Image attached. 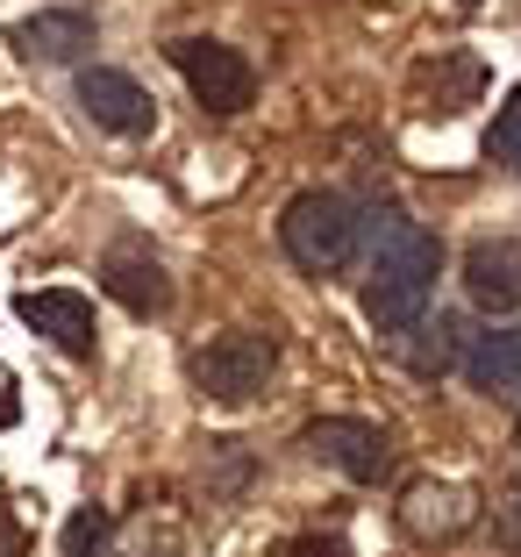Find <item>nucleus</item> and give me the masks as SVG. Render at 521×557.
<instances>
[{"label": "nucleus", "mask_w": 521, "mask_h": 557, "mask_svg": "<svg viewBox=\"0 0 521 557\" xmlns=\"http://www.w3.org/2000/svg\"><path fill=\"white\" fill-rule=\"evenodd\" d=\"M79 108H86V122L108 129V136H150L158 129V100L114 65H86L79 72Z\"/></svg>", "instance_id": "423d86ee"}, {"label": "nucleus", "mask_w": 521, "mask_h": 557, "mask_svg": "<svg viewBox=\"0 0 521 557\" xmlns=\"http://www.w3.org/2000/svg\"><path fill=\"white\" fill-rule=\"evenodd\" d=\"M164 58L179 65V79L194 86V100L208 115H244L250 100H258V65H250L244 50L214 44V36H179V44H164Z\"/></svg>", "instance_id": "20e7f679"}, {"label": "nucleus", "mask_w": 521, "mask_h": 557, "mask_svg": "<svg viewBox=\"0 0 521 557\" xmlns=\"http://www.w3.org/2000/svg\"><path fill=\"white\" fill-rule=\"evenodd\" d=\"M108 536H114L108 508H79V515L65 522V543H58V557H108Z\"/></svg>", "instance_id": "4468645a"}, {"label": "nucleus", "mask_w": 521, "mask_h": 557, "mask_svg": "<svg viewBox=\"0 0 521 557\" xmlns=\"http://www.w3.org/2000/svg\"><path fill=\"white\" fill-rule=\"evenodd\" d=\"M457 8H479V0H457Z\"/></svg>", "instance_id": "a211bd4d"}, {"label": "nucleus", "mask_w": 521, "mask_h": 557, "mask_svg": "<svg viewBox=\"0 0 521 557\" xmlns=\"http://www.w3.org/2000/svg\"><path fill=\"white\" fill-rule=\"evenodd\" d=\"M457 364H464V379H472V394L521 400V329H479Z\"/></svg>", "instance_id": "9b49d317"}, {"label": "nucleus", "mask_w": 521, "mask_h": 557, "mask_svg": "<svg viewBox=\"0 0 521 557\" xmlns=\"http://www.w3.org/2000/svg\"><path fill=\"white\" fill-rule=\"evenodd\" d=\"M278 557H350V543L343 536H294V543H278Z\"/></svg>", "instance_id": "dca6fc26"}, {"label": "nucleus", "mask_w": 521, "mask_h": 557, "mask_svg": "<svg viewBox=\"0 0 521 557\" xmlns=\"http://www.w3.org/2000/svg\"><path fill=\"white\" fill-rule=\"evenodd\" d=\"M472 522H479V493L457 486V479H414L400 493V529L414 543H457Z\"/></svg>", "instance_id": "0eeeda50"}, {"label": "nucleus", "mask_w": 521, "mask_h": 557, "mask_svg": "<svg viewBox=\"0 0 521 557\" xmlns=\"http://www.w3.org/2000/svg\"><path fill=\"white\" fill-rule=\"evenodd\" d=\"M372 236V264H364V322L379 336H408L436 300V272H443V244L400 208H379L364 222Z\"/></svg>", "instance_id": "f257e3e1"}, {"label": "nucleus", "mask_w": 521, "mask_h": 557, "mask_svg": "<svg viewBox=\"0 0 521 557\" xmlns=\"http://www.w3.org/2000/svg\"><path fill=\"white\" fill-rule=\"evenodd\" d=\"M15 50L22 58H44V65H72V58L94 50V15H79V8H44V15L15 22Z\"/></svg>", "instance_id": "f8f14e48"}, {"label": "nucleus", "mask_w": 521, "mask_h": 557, "mask_svg": "<svg viewBox=\"0 0 521 557\" xmlns=\"http://www.w3.org/2000/svg\"><path fill=\"white\" fill-rule=\"evenodd\" d=\"M22 550H29V536H22V522H15V515L0 508V557H22Z\"/></svg>", "instance_id": "f3484780"}, {"label": "nucleus", "mask_w": 521, "mask_h": 557, "mask_svg": "<svg viewBox=\"0 0 521 557\" xmlns=\"http://www.w3.org/2000/svg\"><path fill=\"white\" fill-rule=\"evenodd\" d=\"M457 336H464V322L436 308V314H422L408 336H393V344H400V358H408V372H414V379H443L457 358H464V344H457Z\"/></svg>", "instance_id": "ddd939ff"}, {"label": "nucleus", "mask_w": 521, "mask_h": 557, "mask_svg": "<svg viewBox=\"0 0 521 557\" xmlns=\"http://www.w3.org/2000/svg\"><path fill=\"white\" fill-rule=\"evenodd\" d=\"M464 294L486 314L521 308V244H472L464 250Z\"/></svg>", "instance_id": "9d476101"}, {"label": "nucleus", "mask_w": 521, "mask_h": 557, "mask_svg": "<svg viewBox=\"0 0 521 557\" xmlns=\"http://www.w3.org/2000/svg\"><path fill=\"white\" fill-rule=\"evenodd\" d=\"M486 144H493V158H514V172H521V94L500 108V122H493Z\"/></svg>", "instance_id": "2eb2a0df"}, {"label": "nucleus", "mask_w": 521, "mask_h": 557, "mask_svg": "<svg viewBox=\"0 0 521 557\" xmlns=\"http://www.w3.org/2000/svg\"><path fill=\"white\" fill-rule=\"evenodd\" d=\"M272 364H278V344L264 336V329H222V336H208V344L186 358V372H194L200 400L244 408V400H258V394H264Z\"/></svg>", "instance_id": "7ed1b4c3"}, {"label": "nucleus", "mask_w": 521, "mask_h": 557, "mask_svg": "<svg viewBox=\"0 0 521 557\" xmlns=\"http://www.w3.org/2000/svg\"><path fill=\"white\" fill-rule=\"evenodd\" d=\"M278 244H286V258L308 278H336V272H350V258L364 244V214L336 186H308V194H294L286 214H278Z\"/></svg>", "instance_id": "f03ea898"}, {"label": "nucleus", "mask_w": 521, "mask_h": 557, "mask_svg": "<svg viewBox=\"0 0 521 557\" xmlns=\"http://www.w3.org/2000/svg\"><path fill=\"white\" fill-rule=\"evenodd\" d=\"M100 286H108L129 314H164V308H172V272H164L158 250L136 244V236H129V244H114L108 258H100Z\"/></svg>", "instance_id": "6e6552de"}, {"label": "nucleus", "mask_w": 521, "mask_h": 557, "mask_svg": "<svg viewBox=\"0 0 521 557\" xmlns=\"http://www.w3.org/2000/svg\"><path fill=\"white\" fill-rule=\"evenodd\" d=\"M300 450H314V458L328 465V472H343L350 486H379V479L393 472V443L379 436L372 422H358V414H322V422L300 429Z\"/></svg>", "instance_id": "39448f33"}, {"label": "nucleus", "mask_w": 521, "mask_h": 557, "mask_svg": "<svg viewBox=\"0 0 521 557\" xmlns=\"http://www.w3.org/2000/svg\"><path fill=\"white\" fill-rule=\"evenodd\" d=\"M15 314L36 329V336H50V344L65 350V358H94V300H86V294H72V286L22 294Z\"/></svg>", "instance_id": "1a4fd4ad"}]
</instances>
